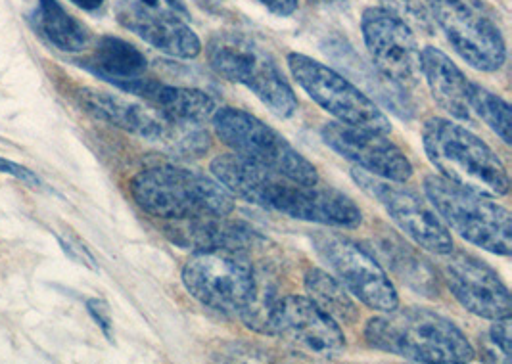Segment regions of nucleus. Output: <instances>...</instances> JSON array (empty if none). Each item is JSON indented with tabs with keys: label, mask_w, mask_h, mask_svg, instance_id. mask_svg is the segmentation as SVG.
<instances>
[{
	"label": "nucleus",
	"mask_w": 512,
	"mask_h": 364,
	"mask_svg": "<svg viewBox=\"0 0 512 364\" xmlns=\"http://www.w3.org/2000/svg\"><path fill=\"white\" fill-rule=\"evenodd\" d=\"M210 169L234 198L248 204L325 227L357 228L363 223L359 205L332 186L292 181L234 154L217 156Z\"/></svg>",
	"instance_id": "f257e3e1"
},
{
	"label": "nucleus",
	"mask_w": 512,
	"mask_h": 364,
	"mask_svg": "<svg viewBox=\"0 0 512 364\" xmlns=\"http://www.w3.org/2000/svg\"><path fill=\"white\" fill-rule=\"evenodd\" d=\"M131 196L144 213L162 221L229 217L234 196L217 179L179 165L142 169L131 181Z\"/></svg>",
	"instance_id": "7ed1b4c3"
},
{
	"label": "nucleus",
	"mask_w": 512,
	"mask_h": 364,
	"mask_svg": "<svg viewBox=\"0 0 512 364\" xmlns=\"http://www.w3.org/2000/svg\"><path fill=\"white\" fill-rule=\"evenodd\" d=\"M79 104L85 112L117 129L162 144L173 154L202 156L210 150V135L192 123H179L162 114L152 104H142L112 92L81 89L77 92Z\"/></svg>",
	"instance_id": "0eeeda50"
},
{
	"label": "nucleus",
	"mask_w": 512,
	"mask_h": 364,
	"mask_svg": "<svg viewBox=\"0 0 512 364\" xmlns=\"http://www.w3.org/2000/svg\"><path fill=\"white\" fill-rule=\"evenodd\" d=\"M183 284L204 307L240 319L256 294L257 269L244 251H194L183 267Z\"/></svg>",
	"instance_id": "1a4fd4ad"
},
{
	"label": "nucleus",
	"mask_w": 512,
	"mask_h": 364,
	"mask_svg": "<svg viewBox=\"0 0 512 364\" xmlns=\"http://www.w3.org/2000/svg\"><path fill=\"white\" fill-rule=\"evenodd\" d=\"M361 31L376 69L401 91L419 85L420 46L415 31L384 6L363 12Z\"/></svg>",
	"instance_id": "4468645a"
},
{
	"label": "nucleus",
	"mask_w": 512,
	"mask_h": 364,
	"mask_svg": "<svg viewBox=\"0 0 512 364\" xmlns=\"http://www.w3.org/2000/svg\"><path fill=\"white\" fill-rule=\"evenodd\" d=\"M206 56L217 75L254 92L280 119L298 112L296 92L273 54L254 37L238 31L217 33L206 46Z\"/></svg>",
	"instance_id": "39448f33"
},
{
	"label": "nucleus",
	"mask_w": 512,
	"mask_h": 364,
	"mask_svg": "<svg viewBox=\"0 0 512 364\" xmlns=\"http://www.w3.org/2000/svg\"><path fill=\"white\" fill-rule=\"evenodd\" d=\"M365 340L378 351L415 363L463 364L476 349L449 319L424 309H394L367 322Z\"/></svg>",
	"instance_id": "f03ea898"
},
{
	"label": "nucleus",
	"mask_w": 512,
	"mask_h": 364,
	"mask_svg": "<svg viewBox=\"0 0 512 364\" xmlns=\"http://www.w3.org/2000/svg\"><path fill=\"white\" fill-rule=\"evenodd\" d=\"M267 336L280 338L321 361L336 359L346 349V336L340 324L305 296L279 297L269 319Z\"/></svg>",
	"instance_id": "2eb2a0df"
},
{
	"label": "nucleus",
	"mask_w": 512,
	"mask_h": 364,
	"mask_svg": "<svg viewBox=\"0 0 512 364\" xmlns=\"http://www.w3.org/2000/svg\"><path fill=\"white\" fill-rule=\"evenodd\" d=\"M117 20L123 27L139 35L144 43L158 48L167 56L192 60L202 52L198 35L179 12L142 10L119 0Z\"/></svg>",
	"instance_id": "a211bd4d"
},
{
	"label": "nucleus",
	"mask_w": 512,
	"mask_h": 364,
	"mask_svg": "<svg viewBox=\"0 0 512 364\" xmlns=\"http://www.w3.org/2000/svg\"><path fill=\"white\" fill-rule=\"evenodd\" d=\"M311 240L330 271L363 305L380 313L399 307L396 286L371 251L336 232H317Z\"/></svg>",
	"instance_id": "f8f14e48"
},
{
	"label": "nucleus",
	"mask_w": 512,
	"mask_h": 364,
	"mask_svg": "<svg viewBox=\"0 0 512 364\" xmlns=\"http://www.w3.org/2000/svg\"><path fill=\"white\" fill-rule=\"evenodd\" d=\"M288 68L309 98L340 123L382 135L392 131L390 119L378 104L338 71L300 52L288 54Z\"/></svg>",
	"instance_id": "9d476101"
},
{
	"label": "nucleus",
	"mask_w": 512,
	"mask_h": 364,
	"mask_svg": "<svg viewBox=\"0 0 512 364\" xmlns=\"http://www.w3.org/2000/svg\"><path fill=\"white\" fill-rule=\"evenodd\" d=\"M75 6H79L81 10H87V12H96L104 6L106 0H70Z\"/></svg>",
	"instance_id": "2f4dec72"
},
{
	"label": "nucleus",
	"mask_w": 512,
	"mask_h": 364,
	"mask_svg": "<svg viewBox=\"0 0 512 364\" xmlns=\"http://www.w3.org/2000/svg\"><path fill=\"white\" fill-rule=\"evenodd\" d=\"M424 194L443 225L466 242L495 255H511L512 217L507 207L495 204L484 194L447 181L442 175H428L424 179Z\"/></svg>",
	"instance_id": "423d86ee"
},
{
	"label": "nucleus",
	"mask_w": 512,
	"mask_h": 364,
	"mask_svg": "<svg viewBox=\"0 0 512 364\" xmlns=\"http://www.w3.org/2000/svg\"><path fill=\"white\" fill-rule=\"evenodd\" d=\"M303 284L307 297L338 324H355L359 319V309L355 301L334 274L321 269H309L305 273Z\"/></svg>",
	"instance_id": "b1692460"
},
{
	"label": "nucleus",
	"mask_w": 512,
	"mask_h": 364,
	"mask_svg": "<svg viewBox=\"0 0 512 364\" xmlns=\"http://www.w3.org/2000/svg\"><path fill=\"white\" fill-rule=\"evenodd\" d=\"M440 257L443 282L468 313L488 320L511 317V292L489 265L465 251L451 250Z\"/></svg>",
	"instance_id": "dca6fc26"
},
{
	"label": "nucleus",
	"mask_w": 512,
	"mask_h": 364,
	"mask_svg": "<svg viewBox=\"0 0 512 364\" xmlns=\"http://www.w3.org/2000/svg\"><path fill=\"white\" fill-rule=\"evenodd\" d=\"M434 2L436 0H382V6L394 12L411 29L417 27L424 33H432L436 27Z\"/></svg>",
	"instance_id": "bb28decb"
},
{
	"label": "nucleus",
	"mask_w": 512,
	"mask_h": 364,
	"mask_svg": "<svg viewBox=\"0 0 512 364\" xmlns=\"http://www.w3.org/2000/svg\"><path fill=\"white\" fill-rule=\"evenodd\" d=\"M321 137L330 150L374 177L394 182L413 177V165L405 152L382 133L330 121L323 125Z\"/></svg>",
	"instance_id": "f3484780"
},
{
	"label": "nucleus",
	"mask_w": 512,
	"mask_h": 364,
	"mask_svg": "<svg viewBox=\"0 0 512 364\" xmlns=\"http://www.w3.org/2000/svg\"><path fill=\"white\" fill-rule=\"evenodd\" d=\"M486 336L501 349V353L507 359H512L511 317H501V319L493 320V324H491V328H489Z\"/></svg>",
	"instance_id": "cd10ccee"
},
{
	"label": "nucleus",
	"mask_w": 512,
	"mask_h": 364,
	"mask_svg": "<svg viewBox=\"0 0 512 364\" xmlns=\"http://www.w3.org/2000/svg\"><path fill=\"white\" fill-rule=\"evenodd\" d=\"M434 20L468 66L493 73L507 60L501 25L482 0H436Z\"/></svg>",
	"instance_id": "9b49d317"
},
{
	"label": "nucleus",
	"mask_w": 512,
	"mask_h": 364,
	"mask_svg": "<svg viewBox=\"0 0 512 364\" xmlns=\"http://www.w3.org/2000/svg\"><path fill=\"white\" fill-rule=\"evenodd\" d=\"M0 175L16 177V179H20V181L25 182L27 186H33V188L41 186V179H39L31 169H27V167L20 165V163H16V161L0 158Z\"/></svg>",
	"instance_id": "c756f323"
},
{
	"label": "nucleus",
	"mask_w": 512,
	"mask_h": 364,
	"mask_svg": "<svg viewBox=\"0 0 512 364\" xmlns=\"http://www.w3.org/2000/svg\"><path fill=\"white\" fill-rule=\"evenodd\" d=\"M217 138L229 146L234 156L263 169L280 173L302 184H317V167L256 115L240 108H217L211 117Z\"/></svg>",
	"instance_id": "6e6552de"
},
{
	"label": "nucleus",
	"mask_w": 512,
	"mask_h": 364,
	"mask_svg": "<svg viewBox=\"0 0 512 364\" xmlns=\"http://www.w3.org/2000/svg\"><path fill=\"white\" fill-rule=\"evenodd\" d=\"M121 91L144 98L148 104L179 123L202 125L211 121L219 108L217 100L206 91L183 85H165L156 79H146L144 75L123 85Z\"/></svg>",
	"instance_id": "aec40b11"
},
{
	"label": "nucleus",
	"mask_w": 512,
	"mask_h": 364,
	"mask_svg": "<svg viewBox=\"0 0 512 364\" xmlns=\"http://www.w3.org/2000/svg\"><path fill=\"white\" fill-rule=\"evenodd\" d=\"M87 311L93 317L94 322L100 326L104 336L108 340H112L114 338V320H112V313H110L108 303L104 299L94 297V299L87 301Z\"/></svg>",
	"instance_id": "c85d7f7f"
},
{
	"label": "nucleus",
	"mask_w": 512,
	"mask_h": 364,
	"mask_svg": "<svg viewBox=\"0 0 512 364\" xmlns=\"http://www.w3.org/2000/svg\"><path fill=\"white\" fill-rule=\"evenodd\" d=\"M261 2L269 12L277 14V16H292L298 10V0H257Z\"/></svg>",
	"instance_id": "7c9ffc66"
},
{
	"label": "nucleus",
	"mask_w": 512,
	"mask_h": 364,
	"mask_svg": "<svg viewBox=\"0 0 512 364\" xmlns=\"http://www.w3.org/2000/svg\"><path fill=\"white\" fill-rule=\"evenodd\" d=\"M87 68L100 79L110 81L117 89H121L123 85L140 79L146 73L148 60L129 41L119 37H102L94 48L93 58Z\"/></svg>",
	"instance_id": "5701e85b"
},
{
	"label": "nucleus",
	"mask_w": 512,
	"mask_h": 364,
	"mask_svg": "<svg viewBox=\"0 0 512 364\" xmlns=\"http://www.w3.org/2000/svg\"><path fill=\"white\" fill-rule=\"evenodd\" d=\"M420 71L432 92L436 104L457 119H470L468 87L470 81L459 66L436 46H426L420 50Z\"/></svg>",
	"instance_id": "412c9836"
},
{
	"label": "nucleus",
	"mask_w": 512,
	"mask_h": 364,
	"mask_svg": "<svg viewBox=\"0 0 512 364\" xmlns=\"http://www.w3.org/2000/svg\"><path fill=\"white\" fill-rule=\"evenodd\" d=\"M468 106H470V112L478 115L497 137L501 138L505 144H511L512 114L507 100H503L495 92L488 91L486 87L470 81Z\"/></svg>",
	"instance_id": "a878e982"
},
{
	"label": "nucleus",
	"mask_w": 512,
	"mask_h": 364,
	"mask_svg": "<svg viewBox=\"0 0 512 364\" xmlns=\"http://www.w3.org/2000/svg\"><path fill=\"white\" fill-rule=\"evenodd\" d=\"M422 146L443 179L491 198L509 194L511 177L505 163L463 125L445 117L428 119L422 125Z\"/></svg>",
	"instance_id": "20e7f679"
},
{
	"label": "nucleus",
	"mask_w": 512,
	"mask_h": 364,
	"mask_svg": "<svg viewBox=\"0 0 512 364\" xmlns=\"http://www.w3.org/2000/svg\"><path fill=\"white\" fill-rule=\"evenodd\" d=\"M351 179L374 202L382 205L399 230L422 250L443 255L455 248L449 228L443 225L432 204L420 198L419 192L399 182L374 177L359 167L351 171Z\"/></svg>",
	"instance_id": "ddd939ff"
},
{
	"label": "nucleus",
	"mask_w": 512,
	"mask_h": 364,
	"mask_svg": "<svg viewBox=\"0 0 512 364\" xmlns=\"http://www.w3.org/2000/svg\"><path fill=\"white\" fill-rule=\"evenodd\" d=\"M37 27L48 43L62 52H81L89 45V31L64 10L58 0H39Z\"/></svg>",
	"instance_id": "393cba45"
},
{
	"label": "nucleus",
	"mask_w": 512,
	"mask_h": 364,
	"mask_svg": "<svg viewBox=\"0 0 512 364\" xmlns=\"http://www.w3.org/2000/svg\"><path fill=\"white\" fill-rule=\"evenodd\" d=\"M371 253L378 259V263H384L390 273L396 274V278L411 290H415L419 296H440L436 269L392 230H384L373 240Z\"/></svg>",
	"instance_id": "4be33fe9"
},
{
	"label": "nucleus",
	"mask_w": 512,
	"mask_h": 364,
	"mask_svg": "<svg viewBox=\"0 0 512 364\" xmlns=\"http://www.w3.org/2000/svg\"><path fill=\"white\" fill-rule=\"evenodd\" d=\"M163 232L175 246L190 251L234 250L250 253L267 244V238L261 236L256 228L227 217L169 221L163 227Z\"/></svg>",
	"instance_id": "6ab92c4d"
}]
</instances>
